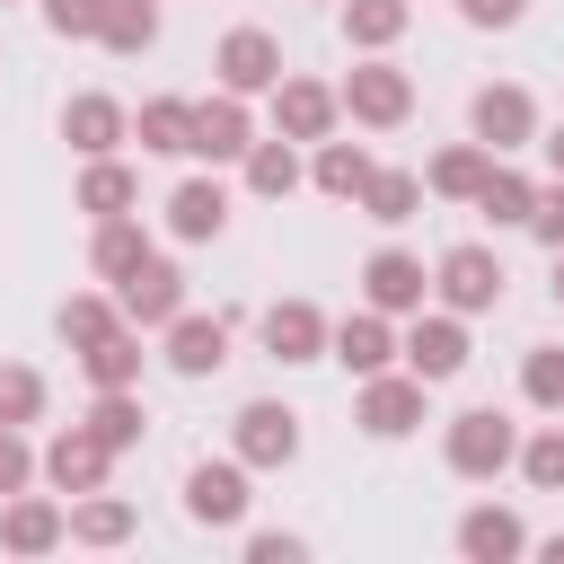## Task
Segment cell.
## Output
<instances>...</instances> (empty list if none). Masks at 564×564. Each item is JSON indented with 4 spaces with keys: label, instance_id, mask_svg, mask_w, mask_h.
<instances>
[{
    "label": "cell",
    "instance_id": "1",
    "mask_svg": "<svg viewBox=\"0 0 564 564\" xmlns=\"http://www.w3.org/2000/svg\"><path fill=\"white\" fill-rule=\"evenodd\" d=\"M449 476H467V485H485V476H502L511 458H520V432H511V414H494V405H467V414H449Z\"/></svg>",
    "mask_w": 564,
    "mask_h": 564
},
{
    "label": "cell",
    "instance_id": "2",
    "mask_svg": "<svg viewBox=\"0 0 564 564\" xmlns=\"http://www.w3.org/2000/svg\"><path fill=\"white\" fill-rule=\"evenodd\" d=\"M185 520H194V529H238V520H247V458H203V467H185Z\"/></svg>",
    "mask_w": 564,
    "mask_h": 564
},
{
    "label": "cell",
    "instance_id": "3",
    "mask_svg": "<svg viewBox=\"0 0 564 564\" xmlns=\"http://www.w3.org/2000/svg\"><path fill=\"white\" fill-rule=\"evenodd\" d=\"M115 308H123V326H167V317H185V273L167 256H141L115 282Z\"/></svg>",
    "mask_w": 564,
    "mask_h": 564
},
{
    "label": "cell",
    "instance_id": "4",
    "mask_svg": "<svg viewBox=\"0 0 564 564\" xmlns=\"http://www.w3.org/2000/svg\"><path fill=\"white\" fill-rule=\"evenodd\" d=\"M432 282H441V300H449L458 317H476V308L502 300V256H494V247H449Z\"/></svg>",
    "mask_w": 564,
    "mask_h": 564
},
{
    "label": "cell",
    "instance_id": "5",
    "mask_svg": "<svg viewBox=\"0 0 564 564\" xmlns=\"http://www.w3.org/2000/svg\"><path fill=\"white\" fill-rule=\"evenodd\" d=\"M238 458H247V467H291V458H300V414L273 405V397L238 405Z\"/></svg>",
    "mask_w": 564,
    "mask_h": 564
},
{
    "label": "cell",
    "instance_id": "6",
    "mask_svg": "<svg viewBox=\"0 0 564 564\" xmlns=\"http://www.w3.org/2000/svg\"><path fill=\"white\" fill-rule=\"evenodd\" d=\"M405 370H414L423 388H441V379L467 370V326H458V308H449V317H414V335H405Z\"/></svg>",
    "mask_w": 564,
    "mask_h": 564
},
{
    "label": "cell",
    "instance_id": "7",
    "mask_svg": "<svg viewBox=\"0 0 564 564\" xmlns=\"http://www.w3.org/2000/svg\"><path fill=\"white\" fill-rule=\"evenodd\" d=\"M414 423H423V379H414V370H405V379H388V370L361 379V432H370V441H405Z\"/></svg>",
    "mask_w": 564,
    "mask_h": 564
},
{
    "label": "cell",
    "instance_id": "8",
    "mask_svg": "<svg viewBox=\"0 0 564 564\" xmlns=\"http://www.w3.org/2000/svg\"><path fill=\"white\" fill-rule=\"evenodd\" d=\"M220 88H238V97H256V88H282V44H273L264 26H238V35H220Z\"/></svg>",
    "mask_w": 564,
    "mask_h": 564
},
{
    "label": "cell",
    "instance_id": "9",
    "mask_svg": "<svg viewBox=\"0 0 564 564\" xmlns=\"http://www.w3.org/2000/svg\"><path fill=\"white\" fill-rule=\"evenodd\" d=\"M467 123H476L485 150H520V141H538V106H529V88H476Z\"/></svg>",
    "mask_w": 564,
    "mask_h": 564
},
{
    "label": "cell",
    "instance_id": "10",
    "mask_svg": "<svg viewBox=\"0 0 564 564\" xmlns=\"http://www.w3.org/2000/svg\"><path fill=\"white\" fill-rule=\"evenodd\" d=\"M62 538H70V511H62V502L9 494V511H0V546H9V555H53Z\"/></svg>",
    "mask_w": 564,
    "mask_h": 564
},
{
    "label": "cell",
    "instance_id": "11",
    "mask_svg": "<svg viewBox=\"0 0 564 564\" xmlns=\"http://www.w3.org/2000/svg\"><path fill=\"white\" fill-rule=\"evenodd\" d=\"M361 291H370V308H423V291H432V273H423V256H405V247H379L370 264H361Z\"/></svg>",
    "mask_w": 564,
    "mask_h": 564
},
{
    "label": "cell",
    "instance_id": "12",
    "mask_svg": "<svg viewBox=\"0 0 564 564\" xmlns=\"http://www.w3.org/2000/svg\"><path fill=\"white\" fill-rule=\"evenodd\" d=\"M326 344H335V326H326L308 300H273V308H264V352H273V361H317Z\"/></svg>",
    "mask_w": 564,
    "mask_h": 564
},
{
    "label": "cell",
    "instance_id": "13",
    "mask_svg": "<svg viewBox=\"0 0 564 564\" xmlns=\"http://www.w3.org/2000/svg\"><path fill=\"white\" fill-rule=\"evenodd\" d=\"M326 352H335L352 379H379V370H388L405 344L388 335V308H361V317H344V326H335V344H326Z\"/></svg>",
    "mask_w": 564,
    "mask_h": 564
},
{
    "label": "cell",
    "instance_id": "14",
    "mask_svg": "<svg viewBox=\"0 0 564 564\" xmlns=\"http://www.w3.org/2000/svg\"><path fill=\"white\" fill-rule=\"evenodd\" d=\"M106 467H115V449H106L88 423H70V432L44 449V476H53L62 494H97V485H106Z\"/></svg>",
    "mask_w": 564,
    "mask_h": 564
},
{
    "label": "cell",
    "instance_id": "15",
    "mask_svg": "<svg viewBox=\"0 0 564 564\" xmlns=\"http://www.w3.org/2000/svg\"><path fill=\"white\" fill-rule=\"evenodd\" d=\"M344 106H352V123H405L414 88H405V70H388V62H361V70L344 79Z\"/></svg>",
    "mask_w": 564,
    "mask_h": 564
},
{
    "label": "cell",
    "instance_id": "16",
    "mask_svg": "<svg viewBox=\"0 0 564 564\" xmlns=\"http://www.w3.org/2000/svg\"><path fill=\"white\" fill-rule=\"evenodd\" d=\"M229 361V326L220 317H167V370L176 379H212Z\"/></svg>",
    "mask_w": 564,
    "mask_h": 564
},
{
    "label": "cell",
    "instance_id": "17",
    "mask_svg": "<svg viewBox=\"0 0 564 564\" xmlns=\"http://www.w3.org/2000/svg\"><path fill=\"white\" fill-rule=\"evenodd\" d=\"M458 555H467V564H511V555H529V529H520V511H494V502H476V511L458 520Z\"/></svg>",
    "mask_w": 564,
    "mask_h": 564
},
{
    "label": "cell",
    "instance_id": "18",
    "mask_svg": "<svg viewBox=\"0 0 564 564\" xmlns=\"http://www.w3.org/2000/svg\"><path fill=\"white\" fill-rule=\"evenodd\" d=\"M282 141H326V123H335V88H317V79H282Z\"/></svg>",
    "mask_w": 564,
    "mask_h": 564
},
{
    "label": "cell",
    "instance_id": "19",
    "mask_svg": "<svg viewBox=\"0 0 564 564\" xmlns=\"http://www.w3.org/2000/svg\"><path fill=\"white\" fill-rule=\"evenodd\" d=\"M62 141L88 150V159H106V150L123 141V106H115V97H70V106H62Z\"/></svg>",
    "mask_w": 564,
    "mask_h": 564
},
{
    "label": "cell",
    "instance_id": "20",
    "mask_svg": "<svg viewBox=\"0 0 564 564\" xmlns=\"http://www.w3.org/2000/svg\"><path fill=\"white\" fill-rule=\"evenodd\" d=\"M194 150L203 159H247V106H238V88L194 106Z\"/></svg>",
    "mask_w": 564,
    "mask_h": 564
},
{
    "label": "cell",
    "instance_id": "21",
    "mask_svg": "<svg viewBox=\"0 0 564 564\" xmlns=\"http://www.w3.org/2000/svg\"><path fill=\"white\" fill-rule=\"evenodd\" d=\"M167 229H176V238H220V229H229V194H220L212 176L176 185V194H167Z\"/></svg>",
    "mask_w": 564,
    "mask_h": 564
},
{
    "label": "cell",
    "instance_id": "22",
    "mask_svg": "<svg viewBox=\"0 0 564 564\" xmlns=\"http://www.w3.org/2000/svg\"><path fill=\"white\" fill-rule=\"evenodd\" d=\"M70 538H79V546H123V538H132V502L79 494V502H70Z\"/></svg>",
    "mask_w": 564,
    "mask_h": 564
},
{
    "label": "cell",
    "instance_id": "23",
    "mask_svg": "<svg viewBox=\"0 0 564 564\" xmlns=\"http://www.w3.org/2000/svg\"><path fill=\"white\" fill-rule=\"evenodd\" d=\"M79 370H88V388H132V379H141V344H132V326H115L106 344H88Z\"/></svg>",
    "mask_w": 564,
    "mask_h": 564
},
{
    "label": "cell",
    "instance_id": "24",
    "mask_svg": "<svg viewBox=\"0 0 564 564\" xmlns=\"http://www.w3.org/2000/svg\"><path fill=\"white\" fill-rule=\"evenodd\" d=\"M141 423H150V414H141V397H132V388H97L88 432H97L106 449H132V441H141Z\"/></svg>",
    "mask_w": 564,
    "mask_h": 564
},
{
    "label": "cell",
    "instance_id": "25",
    "mask_svg": "<svg viewBox=\"0 0 564 564\" xmlns=\"http://www.w3.org/2000/svg\"><path fill=\"white\" fill-rule=\"evenodd\" d=\"M485 167H494V150H485V141H467V150H441L423 185H432V194H458V203H476V185H485Z\"/></svg>",
    "mask_w": 564,
    "mask_h": 564
},
{
    "label": "cell",
    "instance_id": "26",
    "mask_svg": "<svg viewBox=\"0 0 564 564\" xmlns=\"http://www.w3.org/2000/svg\"><path fill=\"white\" fill-rule=\"evenodd\" d=\"M414 203H423V176L370 167V185H361V212H370V220H414Z\"/></svg>",
    "mask_w": 564,
    "mask_h": 564
},
{
    "label": "cell",
    "instance_id": "27",
    "mask_svg": "<svg viewBox=\"0 0 564 564\" xmlns=\"http://www.w3.org/2000/svg\"><path fill=\"white\" fill-rule=\"evenodd\" d=\"M141 150H194V106L185 97H150L141 106Z\"/></svg>",
    "mask_w": 564,
    "mask_h": 564
},
{
    "label": "cell",
    "instance_id": "28",
    "mask_svg": "<svg viewBox=\"0 0 564 564\" xmlns=\"http://www.w3.org/2000/svg\"><path fill=\"white\" fill-rule=\"evenodd\" d=\"M361 185H370V159H361L352 141H326V150H317V194H335V203H361Z\"/></svg>",
    "mask_w": 564,
    "mask_h": 564
},
{
    "label": "cell",
    "instance_id": "29",
    "mask_svg": "<svg viewBox=\"0 0 564 564\" xmlns=\"http://www.w3.org/2000/svg\"><path fill=\"white\" fill-rule=\"evenodd\" d=\"M529 203H538V185H529V176L485 167V185H476V212H485V220H502V229H511V220H529Z\"/></svg>",
    "mask_w": 564,
    "mask_h": 564
},
{
    "label": "cell",
    "instance_id": "30",
    "mask_svg": "<svg viewBox=\"0 0 564 564\" xmlns=\"http://www.w3.org/2000/svg\"><path fill=\"white\" fill-rule=\"evenodd\" d=\"M97 35H106L115 53H141V44L159 35V9H150V0H106V18H97Z\"/></svg>",
    "mask_w": 564,
    "mask_h": 564
},
{
    "label": "cell",
    "instance_id": "31",
    "mask_svg": "<svg viewBox=\"0 0 564 564\" xmlns=\"http://www.w3.org/2000/svg\"><path fill=\"white\" fill-rule=\"evenodd\" d=\"M520 397L546 405V414H564V344H538V352L520 361Z\"/></svg>",
    "mask_w": 564,
    "mask_h": 564
},
{
    "label": "cell",
    "instance_id": "32",
    "mask_svg": "<svg viewBox=\"0 0 564 564\" xmlns=\"http://www.w3.org/2000/svg\"><path fill=\"white\" fill-rule=\"evenodd\" d=\"M79 212H97V220H115V212H132V167H115V159H97V167H88V185H79Z\"/></svg>",
    "mask_w": 564,
    "mask_h": 564
},
{
    "label": "cell",
    "instance_id": "33",
    "mask_svg": "<svg viewBox=\"0 0 564 564\" xmlns=\"http://www.w3.org/2000/svg\"><path fill=\"white\" fill-rule=\"evenodd\" d=\"M53 326H62V344H79V352H88V344H106L123 317H115L106 300H88V291H79V300H62V317H53Z\"/></svg>",
    "mask_w": 564,
    "mask_h": 564
},
{
    "label": "cell",
    "instance_id": "34",
    "mask_svg": "<svg viewBox=\"0 0 564 564\" xmlns=\"http://www.w3.org/2000/svg\"><path fill=\"white\" fill-rule=\"evenodd\" d=\"M520 476L538 494H564V423H546L538 441H520Z\"/></svg>",
    "mask_w": 564,
    "mask_h": 564
},
{
    "label": "cell",
    "instance_id": "35",
    "mask_svg": "<svg viewBox=\"0 0 564 564\" xmlns=\"http://www.w3.org/2000/svg\"><path fill=\"white\" fill-rule=\"evenodd\" d=\"M247 185H256V194H291V185H300V159H291L282 141H247Z\"/></svg>",
    "mask_w": 564,
    "mask_h": 564
},
{
    "label": "cell",
    "instance_id": "36",
    "mask_svg": "<svg viewBox=\"0 0 564 564\" xmlns=\"http://www.w3.org/2000/svg\"><path fill=\"white\" fill-rule=\"evenodd\" d=\"M141 256H150V247H141V229H132V220L115 212V220L97 229V273H106V282H123V273H132Z\"/></svg>",
    "mask_w": 564,
    "mask_h": 564
},
{
    "label": "cell",
    "instance_id": "37",
    "mask_svg": "<svg viewBox=\"0 0 564 564\" xmlns=\"http://www.w3.org/2000/svg\"><path fill=\"white\" fill-rule=\"evenodd\" d=\"M44 414V379L26 361H0V423H35Z\"/></svg>",
    "mask_w": 564,
    "mask_h": 564
},
{
    "label": "cell",
    "instance_id": "38",
    "mask_svg": "<svg viewBox=\"0 0 564 564\" xmlns=\"http://www.w3.org/2000/svg\"><path fill=\"white\" fill-rule=\"evenodd\" d=\"M397 26H405V0H352V9H344V35H352V44H388Z\"/></svg>",
    "mask_w": 564,
    "mask_h": 564
},
{
    "label": "cell",
    "instance_id": "39",
    "mask_svg": "<svg viewBox=\"0 0 564 564\" xmlns=\"http://www.w3.org/2000/svg\"><path fill=\"white\" fill-rule=\"evenodd\" d=\"M97 18H106V0H44L53 35H97Z\"/></svg>",
    "mask_w": 564,
    "mask_h": 564
},
{
    "label": "cell",
    "instance_id": "40",
    "mask_svg": "<svg viewBox=\"0 0 564 564\" xmlns=\"http://www.w3.org/2000/svg\"><path fill=\"white\" fill-rule=\"evenodd\" d=\"M26 476H35V449L18 441V423H0V494H26Z\"/></svg>",
    "mask_w": 564,
    "mask_h": 564
},
{
    "label": "cell",
    "instance_id": "41",
    "mask_svg": "<svg viewBox=\"0 0 564 564\" xmlns=\"http://www.w3.org/2000/svg\"><path fill=\"white\" fill-rule=\"evenodd\" d=\"M529 238H538V247H564V185H546V194L529 203Z\"/></svg>",
    "mask_w": 564,
    "mask_h": 564
},
{
    "label": "cell",
    "instance_id": "42",
    "mask_svg": "<svg viewBox=\"0 0 564 564\" xmlns=\"http://www.w3.org/2000/svg\"><path fill=\"white\" fill-rule=\"evenodd\" d=\"M247 555H256V564H300V555H308V538H291V529H256V538H247Z\"/></svg>",
    "mask_w": 564,
    "mask_h": 564
},
{
    "label": "cell",
    "instance_id": "43",
    "mask_svg": "<svg viewBox=\"0 0 564 564\" xmlns=\"http://www.w3.org/2000/svg\"><path fill=\"white\" fill-rule=\"evenodd\" d=\"M520 9H529V0H458L467 26H520Z\"/></svg>",
    "mask_w": 564,
    "mask_h": 564
},
{
    "label": "cell",
    "instance_id": "44",
    "mask_svg": "<svg viewBox=\"0 0 564 564\" xmlns=\"http://www.w3.org/2000/svg\"><path fill=\"white\" fill-rule=\"evenodd\" d=\"M538 555H546V564H564V529H555V538H546V546H538Z\"/></svg>",
    "mask_w": 564,
    "mask_h": 564
},
{
    "label": "cell",
    "instance_id": "45",
    "mask_svg": "<svg viewBox=\"0 0 564 564\" xmlns=\"http://www.w3.org/2000/svg\"><path fill=\"white\" fill-rule=\"evenodd\" d=\"M546 159H555V176H564V132H546Z\"/></svg>",
    "mask_w": 564,
    "mask_h": 564
},
{
    "label": "cell",
    "instance_id": "46",
    "mask_svg": "<svg viewBox=\"0 0 564 564\" xmlns=\"http://www.w3.org/2000/svg\"><path fill=\"white\" fill-rule=\"evenodd\" d=\"M555 300H564V247H555Z\"/></svg>",
    "mask_w": 564,
    "mask_h": 564
}]
</instances>
